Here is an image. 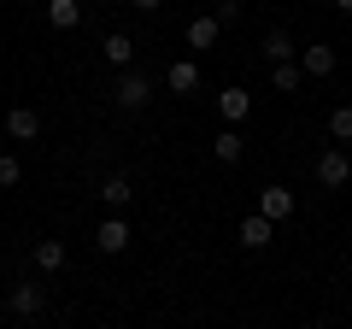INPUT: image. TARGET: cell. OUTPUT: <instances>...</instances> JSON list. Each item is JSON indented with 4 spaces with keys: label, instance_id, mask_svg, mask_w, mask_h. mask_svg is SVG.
<instances>
[{
    "label": "cell",
    "instance_id": "3",
    "mask_svg": "<svg viewBox=\"0 0 352 329\" xmlns=\"http://www.w3.org/2000/svg\"><path fill=\"white\" fill-rule=\"evenodd\" d=\"M270 241H276V224H270V217H264V212L241 217V247H252V253H264Z\"/></svg>",
    "mask_w": 352,
    "mask_h": 329
},
{
    "label": "cell",
    "instance_id": "19",
    "mask_svg": "<svg viewBox=\"0 0 352 329\" xmlns=\"http://www.w3.org/2000/svg\"><path fill=\"white\" fill-rule=\"evenodd\" d=\"M329 136H335V141H352V106H335V118H329Z\"/></svg>",
    "mask_w": 352,
    "mask_h": 329
},
{
    "label": "cell",
    "instance_id": "9",
    "mask_svg": "<svg viewBox=\"0 0 352 329\" xmlns=\"http://www.w3.org/2000/svg\"><path fill=\"white\" fill-rule=\"evenodd\" d=\"M258 212L270 217V224H282V217H294V194L288 189H264L258 194Z\"/></svg>",
    "mask_w": 352,
    "mask_h": 329
},
{
    "label": "cell",
    "instance_id": "8",
    "mask_svg": "<svg viewBox=\"0 0 352 329\" xmlns=\"http://www.w3.org/2000/svg\"><path fill=\"white\" fill-rule=\"evenodd\" d=\"M94 247H100V253H124V247H129V224H124V217H106L100 235H94Z\"/></svg>",
    "mask_w": 352,
    "mask_h": 329
},
{
    "label": "cell",
    "instance_id": "22",
    "mask_svg": "<svg viewBox=\"0 0 352 329\" xmlns=\"http://www.w3.org/2000/svg\"><path fill=\"white\" fill-rule=\"evenodd\" d=\"M335 6H340V12H352V0H335Z\"/></svg>",
    "mask_w": 352,
    "mask_h": 329
},
{
    "label": "cell",
    "instance_id": "16",
    "mask_svg": "<svg viewBox=\"0 0 352 329\" xmlns=\"http://www.w3.org/2000/svg\"><path fill=\"white\" fill-rule=\"evenodd\" d=\"M212 153H217V164H235V159H241V153H247V141H241V136H235V129H223V136H217V141H212Z\"/></svg>",
    "mask_w": 352,
    "mask_h": 329
},
{
    "label": "cell",
    "instance_id": "10",
    "mask_svg": "<svg viewBox=\"0 0 352 329\" xmlns=\"http://www.w3.org/2000/svg\"><path fill=\"white\" fill-rule=\"evenodd\" d=\"M217 36H223V24H217V12H212V18H194V24H188V47H194V53L217 47Z\"/></svg>",
    "mask_w": 352,
    "mask_h": 329
},
{
    "label": "cell",
    "instance_id": "13",
    "mask_svg": "<svg viewBox=\"0 0 352 329\" xmlns=\"http://www.w3.org/2000/svg\"><path fill=\"white\" fill-rule=\"evenodd\" d=\"M217 112H223L229 124H241V118L252 112V94L247 89H223V94H217Z\"/></svg>",
    "mask_w": 352,
    "mask_h": 329
},
{
    "label": "cell",
    "instance_id": "20",
    "mask_svg": "<svg viewBox=\"0 0 352 329\" xmlns=\"http://www.w3.org/2000/svg\"><path fill=\"white\" fill-rule=\"evenodd\" d=\"M18 177H24V164L12 153H0V189H18Z\"/></svg>",
    "mask_w": 352,
    "mask_h": 329
},
{
    "label": "cell",
    "instance_id": "12",
    "mask_svg": "<svg viewBox=\"0 0 352 329\" xmlns=\"http://www.w3.org/2000/svg\"><path fill=\"white\" fill-rule=\"evenodd\" d=\"M100 59H106V65H118V71H129V65H135V41H129V36H106Z\"/></svg>",
    "mask_w": 352,
    "mask_h": 329
},
{
    "label": "cell",
    "instance_id": "1",
    "mask_svg": "<svg viewBox=\"0 0 352 329\" xmlns=\"http://www.w3.org/2000/svg\"><path fill=\"white\" fill-rule=\"evenodd\" d=\"M147 94H153V76L129 65V71L118 76V106H129V112H141V106H147Z\"/></svg>",
    "mask_w": 352,
    "mask_h": 329
},
{
    "label": "cell",
    "instance_id": "4",
    "mask_svg": "<svg viewBox=\"0 0 352 329\" xmlns=\"http://www.w3.org/2000/svg\"><path fill=\"white\" fill-rule=\"evenodd\" d=\"M300 71L305 76H329L335 71V47H329V41H311V47L300 53Z\"/></svg>",
    "mask_w": 352,
    "mask_h": 329
},
{
    "label": "cell",
    "instance_id": "5",
    "mask_svg": "<svg viewBox=\"0 0 352 329\" xmlns=\"http://www.w3.org/2000/svg\"><path fill=\"white\" fill-rule=\"evenodd\" d=\"M36 129H41V112H30V106H12L6 112V136L12 141H36Z\"/></svg>",
    "mask_w": 352,
    "mask_h": 329
},
{
    "label": "cell",
    "instance_id": "17",
    "mask_svg": "<svg viewBox=\"0 0 352 329\" xmlns=\"http://www.w3.org/2000/svg\"><path fill=\"white\" fill-rule=\"evenodd\" d=\"M264 59L276 65V59H294V41H288V30H270L264 36Z\"/></svg>",
    "mask_w": 352,
    "mask_h": 329
},
{
    "label": "cell",
    "instance_id": "15",
    "mask_svg": "<svg viewBox=\"0 0 352 329\" xmlns=\"http://www.w3.org/2000/svg\"><path fill=\"white\" fill-rule=\"evenodd\" d=\"M270 83H276L282 94H294V89H300V83H305V71H300V65H294V59H276V65H270Z\"/></svg>",
    "mask_w": 352,
    "mask_h": 329
},
{
    "label": "cell",
    "instance_id": "23",
    "mask_svg": "<svg viewBox=\"0 0 352 329\" xmlns=\"http://www.w3.org/2000/svg\"><path fill=\"white\" fill-rule=\"evenodd\" d=\"M346 153H352V141H346Z\"/></svg>",
    "mask_w": 352,
    "mask_h": 329
},
{
    "label": "cell",
    "instance_id": "21",
    "mask_svg": "<svg viewBox=\"0 0 352 329\" xmlns=\"http://www.w3.org/2000/svg\"><path fill=\"white\" fill-rule=\"evenodd\" d=\"M159 6H164V0H135V12H159Z\"/></svg>",
    "mask_w": 352,
    "mask_h": 329
},
{
    "label": "cell",
    "instance_id": "11",
    "mask_svg": "<svg viewBox=\"0 0 352 329\" xmlns=\"http://www.w3.org/2000/svg\"><path fill=\"white\" fill-rule=\"evenodd\" d=\"M47 24L53 30H76L82 24V0H47Z\"/></svg>",
    "mask_w": 352,
    "mask_h": 329
},
{
    "label": "cell",
    "instance_id": "18",
    "mask_svg": "<svg viewBox=\"0 0 352 329\" xmlns=\"http://www.w3.org/2000/svg\"><path fill=\"white\" fill-rule=\"evenodd\" d=\"M36 265L41 270H59L65 265V241H36Z\"/></svg>",
    "mask_w": 352,
    "mask_h": 329
},
{
    "label": "cell",
    "instance_id": "2",
    "mask_svg": "<svg viewBox=\"0 0 352 329\" xmlns=\"http://www.w3.org/2000/svg\"><path fill=\"white\" fill-rule=\"evenodd\" d=\"M346 177H352V153H340V147L317 153V182H323V189H340Z\"/></svg>",
    "mask_w": 352,
    "mask_h": 329
},
{
    "label": "cell",
    "instance_id": "14",
    "mask_svg": "<svg viewBox=\"0 0 352 329\" xmlns=\"http://www.w3.org/2000/svg\"><path fill=\"white\" fill-rule=\"evenodd\" d=\"M129 194H135V189H129V177H124V171H112V177L100 182V200L112 206V212H124V206H129Z\"/></svg>",
    "mask_w": 352,
    "mask_h": 329
},
{
    "label": "cell",
    "instance_id": "6",
    "mask_svg": "<svg viewBox=\"0 0 352 329\" xmlns=\"http://www.w3.org/2000/svg\"><path fill=\"white\" fill-rule=\"evenodd\" d=\"M6 306H12V317H41V288L36 282H18V288L6 294Z\"/></svg>",
    "mask_w": 352,
    "mask_h": 329
},
{
    "label": "cell",
    "instance_id": "7",
    "mask_svg": "<svg viewBox=\"0 0 352 329\" xmlns=\"http://www.w3.org/2000/svg\"><path fill=\"white\" fill-rule=\"evenodd\" d=\"M164 83H170V94H194V89H200V65H194V59H176L170 71H164Z\"/></svg>",
    "mask_w": 352,
    "mask_h": 329
}]
</instances>
